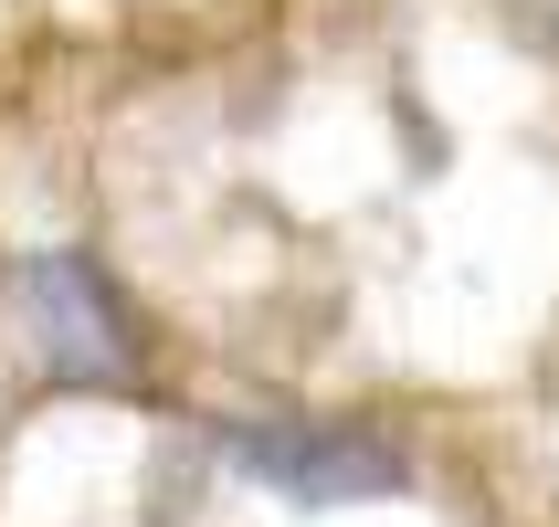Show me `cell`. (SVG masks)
Here are the masks:
<instances>
[{
    "label": "cell",
    "mask_w": 559,
    "mask_h": 527,
    "mask_svg": "<svg viewBox=\"0 0 559 527\" xmlns=\"http://www.w3.org/2000/svg\"><path fill=\"white\" fill-rule=\"evenodd\" d=\"M11 338L53 391H138L148 380V316L127 307L106 253L32 243L11 264Z\"/></svg>",
    "instance_id": "obj_1"
},
{
    "label": "cell",
    "mask_w": 559,
    "mask_h": 527,
    "mask_svg": "<svg viewBox=\"0 0 559 527\" xmlns=\"http://www.w3.org/2000/svg\"><path fill=\"white\" fill-rule=\"evenodd\" d=\"M212 454L243 475V486H264L275 506H307V517L380 506V496L412 486L391 433H370V422H307V411H243V422L212 433Z\"/></svg>",
    "instance_id": "obj_2"
}]
</instances>
